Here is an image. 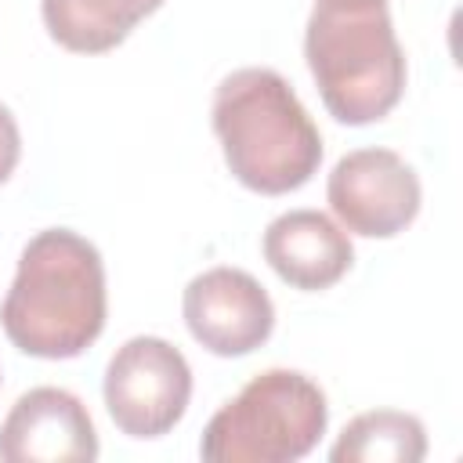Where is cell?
<instances>
[{
	"label": "cell",
	"instance_id": "cell-1",
	"mask_svg": "<svg viewBox=\"0 0 463 463\" xmlns=\"http://www.w3.org/2000/svg\"><path fill=\"white\" fill-rule=\"evenodd\" d=\"M105 264L90 239L69 228L36 232L0 304L7 340L33 358H76L105 329Z\"/></svg>",
	"mask_w": 463,
	"mask_h": 463
},
{
	"label": "cell",
	"instance_id": "cell-2",
	"mask_svg": "<svg viewBox=\"0 0 463 463\" xmlns=\"http://www.w3.org/2000/svg\"><path fill=\"white\" fill-rule=\"evenodd\" d=\"M213 134L232 177L257 195L304 188L322 163V134L289 80L268 65L228 72L213 90Z\"/></svg>",
	"mask_w": 463,
	"mask_h": 463
},
{
	"label": "cell",
	"instance_id": "cell-3",
	"mask_svg": "<svg viewBox=\"0 0 463 463\" xmlns=\"http://www.w3.org/2000/svg\"><path fill=\"white\" fill-rule=\"evenodd\" d=\"M304 58L336 123H376L405 94V51L387 0H315Z\"/></svg>",
	"mask_w": 463,
	"mask_h": 463
},
{
	"label": "cell",
	"instance_id": "cell-4",
	"mask_svg": "<svg viewBox=\"0 0 463 463\" xmlns=\"http://www.w3.org/2000/svg\"><path fill=\"white\" fill-rule=\"evenodd\" d=\"M326 423V391L311 376L264 369L210 416L199 456L210 463H293L318 445Z\"/></svg>",
	"mask_w": 463,
	"mask_h": 463
},
{
	"label": "cell",
	"instance_id": "cell-5",
	"mask_svg": "<svg viewBox=\"0 0 463 463\" xmlns=\"http://www.w3.org/2000/svg\"><path fill=\"white\" fill-rule=\"evenodd\" d=\"M105 409L127 438H163L192 398L188 358L163 336H130L105 365Z\"/></svg>",
	"mask_w": 463,
	"mask_h": 463
},
{
	"label": "cell",
	"instance_id": "cell-6",
	"mask_svg": "<svg viewBox=\"0 0 463 463\" xmlns=\"http://www.w3.org/2000/svg\"><path fill=\"white\" fill-rule=\"evenodd\" d=\"M326 199L344 232L365 239H394L420 213V177L391 148H354L336 159Z\"/></svg>",
	"mask_w": 463,
	"mask_h": 463
},
{
	"label": "cell",
	"instance_id": "cell-7",
	"mask_svg": "<svg viewBox=\"0 0 463 463\" xmlns=\"http://www.w3.org/2000/svg\"><path fill=\"white\" fill-rule=\"evenodd\" d=\"M184 326L210 354L239 358L257 351L275 329V304L268 289L242 268H210L184 286Z\"/></svg>",
	"mask_w": 463,
	"mask_h": 463
},
{
	"label": "cell",
	"instance_id": "cell-8",
	"mask_svg": "<svg viewBox=\"0 0 463 463\" xmlns=\"http://www.w3.org/2000/svg\"><path fill=\"white\" fill-rule=\"evenodd\" d=\"M4 463H90L98 430L87 405L65 387L25 391L0 423Z\"/></svg>",
	"mask_w": 463,
	"mask_h": 463
},
{
	"label": "cell",
	"instance_id": "cell-9",
	"mask_svg": "<svg viewBox=\"0 0 463 463\" xmlns=\"http://www.w3.org/2000/svg\"><path fill=\"white\" fill-rule=\"evenodd\" d=\"M260 250H264V260L271 264V271L286 286L304 289V293L336 286L354 264L351 235L322 210L279 213L264 228Z\"/></svg>",
	"mask_w": 463,
	"mask_h": 463
},
{
	"label": "cell",
	"instance_id": "cell-10",
	"mask_svg": "<svg viewBox=\"0 0 463 463\" xmlns=\"http://www.w3.org/2000/svg\"><path fill=\"white\" fill-rule=\"evenodd\" d=\"M159 7L163 0H40L51 40L72 54H105L119 47L130 29Z\"/></svg>",
	"mask_w": 463,
	"mask_h": 463
},
{
	"label": "cell",
	"instance_id": "cell-11",
	"mask_svg": "<svg viewBox=\"0 0 463 463\" xmlns=\"http://www.w3.org/2000/svg\"><path fill=\"white\" fill-rule=\"evenodd\" d=\"M427 456V430L412 412L373 409L358 412L329 449L333 463H420Z\"/></svg>",
	"mask_w": 463,
	"mask_h": 463
},
{
	"label": "cell",
	"instance_id": "cell-12",
	"mask_svg": "<svg viewBox=\"0 0 463 463\" xmlns=\"http://www.w3.org/2000/svg\"><path fill=\"white\" fill-rule=\"evenodd\" d=\"M18 156H22V134H18V123H14L11 109L0 101V184L14 174Z\"/></svg>",
	"mask_w": 463,
	"mask_h": 463
}]
</instances>
